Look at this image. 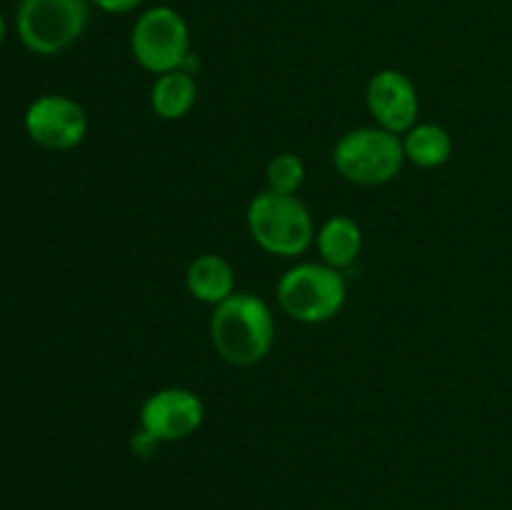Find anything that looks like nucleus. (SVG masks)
<instances>
[{
	"label": "nucleus",
	"mask_w": 512,
	"mask_h": 510,
	"mask_svg": "<svg viewBox=\"0 0 512 510\" xmlns=\"http://www.w3.org/2000/svg\"><path fill=\"white\" fill-rule=\"evenodd\" d=\"M198 100V83L185 70H170L155 78L150 88V110L160 120H180Z\"/></svg>",
	"instance_id": "nucleus-12"
},
{
	"label": "nucleus",
	"mask_w": 512,
	"mask_h": 510,
	"mask_svg": "<svg viewBox=\"0 0 512 510\" xmlns=\"http://www.w3.org/2000/svg\"><path fill=\"white\" fill-rule=\"evenodd\" d=\"M333 165L348 183L385 185L405 165L403 138L378 125L348 130L333 148Z\"/></svg>",
	"instance_id": "nucleus-4"
},
{
	"label": "nucleus",
	"mask_w": 512,
	"mask_h": 510,
	"mask_svg": "<svg viewBox=\"0 0 512 510\" xmlns=\"http://www.w3.org/2000/svg\"><path fill=\"white\" fill-rule=\"evenodd\" d=\"M28 135L48 150H70L88 135V115L83 105L65 95H43L25 115Z\"/></svg>",
	"instance_id": "nucleus-8"
},
{
	"label": "nucleus",
	"mask_w": 512,
	"mask_h": 510,
	"mask_svg": "<svg viewBox=\"0 0 512 510\" xmlns=\"http://www.w3.org/2000/svg\"><path fill=\"white\" fill-rule=\"evenodd\" d=\"M403 138L405 160L418 168L433 170L440 168L453 155V138L448 130L438 123H415Z\"/></svg>",
	"instance_id": "nucleus-13"
},
{
	"label": "nucleus",
	"mask_w": 512,
	"mask_h": 510,
	"mask_svg": "<svg viewBox=\"0 0 512 510\" xmlns=\"http://www.w3.org/2000/svg\"><path fill=\"white\" fill-rule=\"evenodd\" d=\"M205 405L198 393L188 388H163L150 393L140 405V428L158 443L185 440L200 430Z\"/></svg>",
	"instance_id": "nucleus-7"
},
{
	"label": "nucleus",
	"mask_w": 512,
	"mask_h": 510,
	"mask_svg": "<svg viewBox=\"0 0 512 510\" xmlns=\"http://www.w3.org/2000/svg\"><path fill=\"white\" fill-rule=\"evenodd\" d=\"M90 5H95L98 10L110 15H123L133 13L138 5H143V0H90Z\"/></svg>",
	"instance_id": "nucleus-16"
},
{
	"label": "nucleus",
	"mask_w": 512,
	"mask_h": 510,
	"mask_svg": "<svg viewBox=\"0 0 512 510\" xmlns=\"http://www.w3.org/2000/svg\"><path fill=\"white\" fill-rule=\"evenodd\" d=\"M365 103H368V110L370 115H373L375 125L388 130V133L405 135L415 123H418V88H415L413 80L405 73H400V70H378V73L368 80Z\"/></svg>",
	"instance_id": "nucleus-9"
},
{
	"label": "nucleus",
	"mask_w": 512,
	"mask_h": 510,
	"mask_svg": "<svg viewBox=\"0 0 512 510\" xmlns=\"http://www.w3.org/2000/svg\"><path fill=\"white\" fill-rule=\"evenodd\" d=\"M245 220L250 238L270 255L295 258L315 243L313 215L298 195L263 190L250 200Z\"/></svg>",
	"instance_id": "nucleus-2"
},
{
	"label": "nucleus",
	"mask_w": 512,
	"mask_h": 510,
	"mask_svg": "<svg viewBox=\"0 0 512 510\" xmlns=\"http://www.w3.org/2000/svg\"><path fill=\"white\" fill-rule=\"evenodd\" d=\"M90 0H20L18 35L38 55L63 53L83 35Z\"/></svg>",
	"instance_id": "nucleus-6"
},
{
	"label": "nucleus",
	"mask_w": 512,
	"mask_h": 510,
	"mask_svg": "<svg viewBox=\"0 0 512 510\" xmlns=\"http://www.w3.org/2000/svg\"><path fill=\"white\" fill-rule=\"evenodd\" d=\"M185 285H188V293L198 303L215 308V305H220L235 293L233 265L223 255H198L185 270Z\"/></svg>",
	"instance_id": "nucleus-10"
},
{
	"label": "nucleus",
	"mask_w": 512,
	"mask_h": 510,
	"mask_svg": "<svg viewBox=\"0 0 512 510\" xmlns=\"http://www.w3.org/2000/svg\"><path fill=\"white\" fill-rule=\"evenodd\" d=\"M278 303L285 315L305 325H320L333 320L348 300L340 270L325 263H298L285 270L278 280Z\"/></svg>",
	"instance_id": "nucleus-3"
},
{
	"label": "nucleus",
	"mask_w": 512,
	"mask_h": 510,
	"mask_svg": "<svg viewBox=\"0 0 512 510\" xmlns=\"http://www.w3.org/2000/svg\"><path fill=\"white\" fill-rule=\"evenodd\" d=\"M265 180H268V190L285 195H298V190L305 183L303 158L295 153L273 155L268 168H265Z\"/></svg>",
	"instance_id": "nucleus-14"
},
{
	"label": "nucleus",
	"mask_w": 512,
	"mask_h": 510,
	"mask_svg": "<svg viewBox=\"0 0 512 510\" xmlns=\"http://www.w3.org/2000/svg\"><path fill=\"white\" fill-rule=\"evenodd\" d=\"M130 53L135 63L155 75L183 70L190 58V30L183 15L170 5L145 10L130 33Z\"/></svg>",
	"instance_id": "nucleus-5"
},
{
	"label": "nucleus",
	"mask_w": 512,
	"mask_h": 510,
	"mask_svg": "<svg viewBox=\"0 0 512 510\" xmlns=\"http://www.w3.org/2000/svg\"><path fill=\"white\" fill-rule=\"evenodd\" d=\"M210 340L225 363L250 368L270 353L275 320L268 303L253 293H233L210 315Z\"/></svg>",
	"instance_id": "nucleus-1"
},
{
	"label": "nucleus",
	"mask_w": 512,
	"mask_h": 510,
	"mask_svg": "<svg viewBox=\"0 0 512 510\" xmlns=\"http://www.w3.org/2000/svg\"><path fill=\"white\" fill-rule=\"evenodd\" d=\"M320 263L335 270L350 268L363 250V228L350 215H333L315 233Z\"/></svg>",
	"instance_id": "nucleus-11"
},
{
	"label": "nucleus",
	"mask_w": 512,
	"mask_h": 510,
	"mask_svg": "<svg viewBox=\"0 0 512 510\" xmlns=\"http://www.w3.org/2000/svg\"><path fill=\"white\" fill-rule=\"evenodd\" d=\"M5 35V23H3V15H0V40H3Z\"/></svg>",
	"instance_id": "nucleus-17"
},
{
	"label": "nucleus",
	"mask_w": 512,
	"mask_h": 510,
	"mask_svg": "<svg viewBox=\"0 0 512 510\" xmlns=\"http://www.w3.org/2000/svg\"><path fill=\"white\" fill-rule=\"evenodd\" d=\"M158 445V440H155L153 435L145 433L143 428H140L138 433H133V438H130V448H133L135 458H150V455L158 450Z\"/></svg>",
	"instance_id": "nucleus-15"
}]
</instances>
